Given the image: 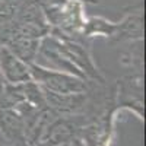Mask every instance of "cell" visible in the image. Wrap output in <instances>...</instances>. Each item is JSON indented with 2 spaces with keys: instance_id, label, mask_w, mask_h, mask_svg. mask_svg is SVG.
<instances>
[{
  "instance_id": "6da1fadb",
  "label": "cell",
  "mask_w": 146,
  "mask_h": 146,
  "mask_svg": "<svg viewBox=\"0 0 146 146\" xmlns=\"http://www.w3.org/2000/svg\"><path fill=\"white\" fill-rule=\"evenodd\" d=\"M31 78L35 80L44 91L54 92V94H80L88 92L92 86V80L83 79L70 73L56 72L41 67L35 63L29 64Z\"/></svg>"
},
{
  "instance_id": "7a4b0ae2",
  "label": "cell",
  "mask_w": 146,
  "mask_h": 146,
  "mask_svg": "<svg viewBox=\"0 0 146 146\" xmlns=\"http://www.w3.org/2000/svg\"><path fill=\"white\" fill-rule=\"evenodd\" d=\"M89 91L88 92H80V94H54V92H48V91L42 89L47 108H50L56 114H58V115L82 114L86 118H88L89 100H91Z\"/></svg>"
},
{
  "instance_id": "3957f363",
  "label": "cell",
  "mask_w": 146,
  "mask_h": 146,
  "mask_svg": "<svg viewBox=\"0 0 146 146\" xmlns=\"http://www.w3.org/2000/svg\"><path fill=\"white\" fill-rule=\"evenodd\" d=\"M0 75L7 85H19L31 80L29 64L0 44Z\"/></svg>"
},
{
  "instance_id": "277c9868",
  "label": "cell",
  "mask_w": 146,
  "mask_h": 146,
  "mask_svg": "<svg viewBox=\"0 0 146 146\" xmlns=\"http://www.w3.org/2000/svg\"><path fill=\"white\" fill-rule=\"evenodd\" d=\"M114 42L121 41H143V9L142 5L133 6L130 12H126L123 19L115 22V32L113 40Z\"/></svg>"
},
{
  "instance_id": "5b68a950",
  "label": "cell",
  "mask_w": 146,
  "mask_h": 146,
  "mask_svg": "<svg viewBox=\"0 0 146 146\" xmlns=\"http://www.w3.org/2000/svg\"><path fill=\"white\" fill-rule=\"evenodd\" d=\"M0 130L6 146H28L25 124L16 110H0Z\"/></svg>"
},
{
  "instance_id": "8992f818",
  "label": "cell",
  "mask_w": 146,
  "mask_h": 146,
  "mask_svg": "<svg viewBox=\"0 0 146 146\" xmlns=\"http://www.w3.org/2000/svg\"><path fill=\"white\" fill-rule=\"evenodd\" d=\"M2 45H6L9 50L12 53H15L21 60L31 64V63H34L36 51H38L40 40L21 35V34H15V35H12L10 38H7L5 42H2Z\"/></svg>"
},
{
  "instance_id": "52a82bcc",
  "label": "cell",
  "mask_w": 146,
  "mask_h": 146,
  "mask_svg": "<svg viewBox=\"0 0 146 146\" xmlns=\"http://www.w3.org/2000/svg\"><path fill=\"white\" fill-rule=\"evenodd\" d=\"M115 32V22L108 21L102 16H89L85 19L82 36L85 40L92 36H102V38L111 41Z\"/></svg>"
},
{
  "instance_id": "ba28073f",
  "label": "cell",
  "mask_w": 146,
  "mask_h": 146,
  "mask_svg": "<svg viewBox=\"0 0 146 146\" xmlns=\"http://www.w3.org/2000/svg\"><path fill=\"white\" fill-rule=\"evenodd\" d=\"M19 92L22 95L23 101H27L28 104L36 107V108H45V98H44V92L42 88L40 86L35 80H28L18 85Z\"/></svg>"
},
{
  "instance_id": "9c48e42d",
  "label": "cell",
  "mask_w": 146,
  "mask_h": 146,
  "mask_svg": "<svg viewBox=\"0 0 146 146\" xmlns=\"http://www.w3.org/2000/svg\"><path fill=\"white\" fill-rule=\"evenodd\" d=\"M67 146H85V143H83L79 137H76V139H73V140H72V142H70Z\"/></svg>"
},
{
  "instance_id": "30bf717a",
  "label": "cell",
  "mask_w": 146,
  "mask_h": 146,
  "mask_svg": "<svg viewBox=\"0 0 146 146\" xmlns=\"http://www.w3.org/2000/svg\"><path fill=\"white\" fill-rule=\"evenodd\" d=\"M76 2H80V3H89V5H98L100 3V0H76Z\"/></svg>"
},
{
  "instance_id": "8fae6325",
  "label": "cell",
  "mask_w": 146,
  "mask_h": 146,
  "mask_svg": "<svg viewBox=\"0 0 146 146\" xmlns=\"http://www.w3.org/2000/svg\"><path fill=\"white\" fill-rule=\"evenodd\" d=\"M5 86H6V82L3 80V78H2V75H0V95L3 94V89H5Z\"/></svg>"
},
{
  "instance_id": "7c38bea8",
  "label": "cell",
  "mask_w": 146,
  "mask_h": 146,
  "mask_svg": "<svg viewBox=\"0 0 146 146\" xmlns=\"http://www.w3.org/2000/svg\"><path fill=\"white\" fill-rule=\"evenodd\" d=\"M0 146H6V140H5V137L2 135V130H0Z\"/></svg>"
},
{
  "instance_id": "4fadbf2b",
  "label": "cell",
  "mask_w": 146,
  "mask_h": 146,
  "mask_svg": "<svg viewBox=\"0 0 146 146\" xmlns=\"http://www.w3.org/2000/svg\"><path fill=\"white\" fill-rule=\"evenodd\" d=\"M29 146H48V145H44V143H36V145H29Z\"/></svg>"
}]
</instances>
